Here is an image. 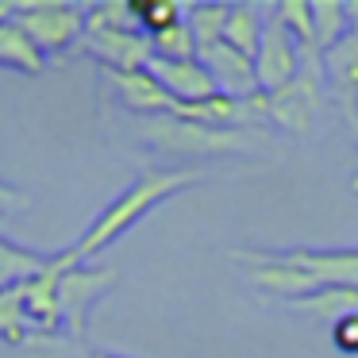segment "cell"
Instances as JSON below:
<instances>
[{
  "label": "cell",
  "mask_w": 358,
  "mask_h": 358,
  "mask_svg": "<svg viewBox=\"0 0 358 358\" xmlns=\"http://www.w3.org/2000/svg\"><path fill=\"white\" fill-rule=\"evenodd\" d=\"M196 181H204V170H193V166H170V170H158L155 166V170H143L116 201H108L101 212H96L93 224L81 231V239L73 243L70 250H62L66 262L70 266L89 262V258L101 255L104 247H112L116 239H124V235L131 231L143 216H150L158 204H166L170 196L193 189Z\"/></svg>",
  "instance_id": "cell-1"
},
{
  "label": "cell",
  "mask_w": 358,
  "mask_h": 358,
  "mask_svg": "<svg viewBox=\"0 0 358 358\" xmlns=\"http://www.w3.org/2000/svg\"><path fill=\"white\" fill-rule=\"evenodd\" d=\"M135 135H139L143 147L170 158H227V155H250L258 147V139L250 131H220V127L181 120L173 112L139 120Z\"/></svg>",
  "instance_id": "cell-2"
},
{
  "label": "cell",
  "mask_w": 358,
  "mask_h": 358,
  "mask_svg": "<svg viewBox=\"0 0 358 358\" xmlns=\"http://www.w3.org/2000/svg\"><path fill=\"white\" fill-rule=\"evenodd\" d=\"M304 70L296 81L273 89V93H255L250 96V112H255L258 124H278L293 135H308L312 131V120L320 112V101H324V66L316 58H304Z\"/></svg>",
  "instance_id": "cell-3"
},
{
  "label": "cell",
  "mask_w": 358,
  "mask_h": 358,
  "mask_svg": "<svg viewBox=\"0 0 358 358\" xmlns=\"http://www.w3.org/2000/svg\"><path fill=\"white\" fill-rule=\"evenodd\" d=\"M120 285L116 266H66L62 281H58V316H62V331L73 343H85L89 335V316L93 308Z\"/></svg>",
  "instance_id": "cell-4"
},
{
  "label": "cell",
  "mask_w": 358,
  "mask_h": 358,
  "mask_svg": "<svg viewBox=\"0 0 358 358\" xmlns=\"http://www.w3.org/2000/svg\"><path fill=\"white\" fill-rule=\"evenodd\" d=\"M16 20L47 58L73 50L85 35V8L81 4H62V0L16 4Z\"/></svg>",
  "instance_id": "cell-5"
},
{
  "label": "cell",
  "mask_w": 358,
  "mask_h": 358,
  "mask_svg": "<svg viewBox=\"0 0 358 358\" xmlns=\"http://www.w3.org/2000/svg\"><path fill=\"white\" fill-rule=\"evenodd\" d=\"M304 70V50L285 27L273 20V12L266 16V31L262 43L255 50V78H258V93H273V89L296 81Z\"/></svg>",
  "instance_id": "cell-6"
},
{
  "label": "cell",
  "mask_w": 358,
  "mask_h": 358,
  "mask_svg": "<svg viewBox=\"0 0 358 358\" xmlns=\"http://www.w3.org/2000/svg\"><path fill=\"white\" fill-rule=\"evenodd\" d=\"M285 266L304 270L320 289H358V247L327 250V247H296L278 250Z\"/></svg>",
  "instance_id": "cell-7"
},
{
  "label": "cell",
  "mask_w": 358,
  "mask_h": 358,
  "mask_svg": "<svg viewBox=\"0 0 358 358\" xmlns=\"http://www.w3.org/2000/svg\"><path fill=\"white\" fill-rule=\"evenodd\" d=\"M196 62L208 70L212 85H216L220 96H231V101H250L258 93V78H255V58L239 55L227 43H216V47L196 50Z\"/></svg>",
  "instance_id": "cell-8"
},
{
  "label": "cell",
  "mask_w": 358,
  "mask_h": 358,
  "mask_svg": "<svg viewBox=\"0 0 358 358\" xmlns=\"http://www.w3.org/2000/svg\"><path fill=\"white\" fill-rule=\"evenodd\" d=\"M66 255H50L35 278H27L20 285L24 293V312H27V327L31 331H62V316H58V281L66 270Z\"/></svg>",
  "instance_id": "cell-9"
},
{
  "label": "cell",
  "mask_w": 358,
  "mask_h": 358,
  "mask_svg": "<svg viewBox=\"0 0 358 358\" xmlns=\"http://www.w3.org/2000/svg\"><path fill=\"white\" fill-rule=\"evenodd\" d=\"M81 47L104 66V73L147 70L150 62V39L143 31H93L81 35Z\"/></svg>",
  "instance_id": "cell-10"
},
{
  "label": "cell",
  "mask_w": 358,
  "mask_h": 358,
  "mask_svg": "<svg viewBox=\"0 0 358 358\" xmlns=\"http://www.w3.org/2000/svg\"><path fill=\"white\" fill-rule=\"evenodd\" d=\"M147 73L166 89V96H170L178 108H185V104H201V101H208V96H216V85H212L208 70H204L196 58H189V62H166V58H150V62H147Z\"/></svg>",
  "instance_id": "cell-11"
},
{
  "label": "cell",
  "mask_w": 358,
  "mask_h": 358,
  "mask_svg": "<svg viewBox=\"0 0 358 358\" xmlns=\"http://www.w3.org/2000/svg\"><path fill=\"white\" fill-rule=\"evenodd\" d=\"M104 81L112 85V93L120 96V104H124L127 112H135L139 120L147 116H166V112H173L178 104L166 96V89L158 85L155 78H150L147 70H127V73H104Z\"/></svg>",
  "instance_id": "cell-12"
},
{
  "label": "cell",
  "mask_w": 358,
  "mask_h": 358,
  "mask_svg": "<svg viewBox=\"0 0 358 358\" xmlns=\"http://www.w3.org/2000/svg\"><path fill=\"white\" fill-rule=\"evenodd\" d=\"M324 89L343 104V112H358V47L350 39H343L339 47H331L324 55Z\"/></svg>",
  "instance_id": "cell-13"
},
{
  "label": "cell",
  "mask_w": 358,
  "mask_h": 358,
  "mask_svg": "<svg viewBox=\"0 0 358 358\" xmlns=\"http://www.w3.org/2000/svg\"><path fill=\"white\" fill-rule=\"evenodd\" d=\"M0 70L27 73V78H35V73L47 70V55L31 43V35L20 27L16 16L0 24Z\"/></svg>",
  "instance_id": "cell-14"
},
{
  "label": "cell",
  "mask_w": 358,
  "mask_h": 358,
  "mask_svg": "<svg viewBox=\"0 0 358 358\" xmlns=\"http://www.w3.org/2000/svg\"><path fill=\"white\" fill-rule=\"evenodd\" d=\"M266 16L270 12L258 8V4H231V16H227V27H224V43L235 47L239 55L255 58L258 43H262V31H266Z\"/></svg>",
  "instance_id": "cell-15"
},
{
  "label": "cell",
  "mask_w": 358,
  "mask_h": 358,
  "mask_svg": "<svg viewBox=\"0 0 358 358\" xmlns=\"http://www.w3.org/2000/svg\"><path fill=\"white\" fill-rule=\"evenodd\" d=\"M47 258L50 255H39V250H31V247H24V243L0 235V293L24 285L27 278H35V273L47 266Z\"/></svg>",
  "instance_id": "cell-16"
},
{
  "label": "cell",
  "mask_w": 358,
  "mask_h": 358,
  "mask_svg": "<svg viewBox=\"0 0 358 358\" xmlns=\"http://www.w3.org/2000/svg\"><path fill=\"white\" fill-rule=\"evenodd\" d=\"M312 35H316L320 58L331 47H339L350 35V4H343V0H316L312 4Z\"/></svg>",
  "instance_id": "cell-17"
},
{
  "label": "cell",
  "mask_w": 358,
  "mask_h": 358,
  "mask_svg": "<svg viewBox=\"0 0 358 358\" xmlns=\"http://www.w3.org/2000/svg\"><path fill=\"white\" fill-rule=\"evenodd\" d=\"M293 312H304V316H316V320H343V316H355L358 312V289H316V293L301 296V301L289 304Z\"/></svg>",
  "instance_id": "cell-18"
},
{
  "label": "cell",
  "mask_w": 358,
  "mask_h": 358,
  "mask_svg": "<svg viewBox=\"0 0 358 358\" xmlns=\"http://www.w3.org/2000/svg\"><path fill=\"white\" fill-rule=\"evenodd\" d=\"M227 16H231V4H193V8H185V24L196 39V50L224 43Z\"/></svg>",
  "instance_id": "cell-19"
},
{
  "label": "cell",
  "mask_w": 358,
  "mask_h": 358,
  "mask_svg": "<svg viewBox=\"0 0 358 358\" xmlns=\"http://www.w3.org/2000/svg\"><path fill=\"white\" fill-rule=\"evenodd\" d=\"M150 58H166V62H189V58H196V39L185 20H178L173 27L150 35Z\"/></svg>",
  "instance_id": "cell-20"
},
{
  "label": "cell",
  "mask_w": 358,
  "mask_h": 358,
  "mask_svg": "<svg viewBox=\"0 0 358 358\" xmlns=\"http://www.w3.org/2000/svg\"><path fill=\"white\" fill-rule=\"evenodd\" d=\"M27 335H31V327H27V312H24V293H20V285L4 289L0 293V343L20 347Z\"/></svg>",
  "instance_id": "cell-21"
},
{
  "label": "cell",
  "mask_w": 358,
  "mask_h": 358,
  "mask_svg": "<svg viewBox=\"0 0 358 358\" xmlns=\"http://www.w3.org/2000/svg\"><path fill=\"white\" fill-rule=\"evenodd\" d=\"M131 12H135V24H139V31L147 39L166 31V27H173L178 20H185V8L173 4V0H135Z\"/></svg>",
  "instance_id": "cell-22"
},
{
  "label": "cell",
  "mask_w": 358,
  "mask_h": 358,
  "mask_svg": "<svg viewBox=\"0 0 358 358\" xmlns=\"http://www.w3.org/2000/svg\"><path fill=\"white\" fill-rule=\"evenodd\" d=\"M93 31H139L131 4L112 0V4H89L85 8V35Z\"/></svg>",
  "instance_id": "cell-23"
},
{
  "label": "cell",
  "mask_w": 358,
  "mask_h": 358,
  "mask_svg": "<svg viewBox=\"0 0 358 358\" xmlns=\"http://www.w3.org/2000/svg\"><path fill=\"white\" fill-rule=\"evenodd\" d=\"M70 335L66 331H31L16 347L20 358H70Z\"/></svg>",
  "instance_id": "cell-24"
},
{
  "label": "cell",
  "mask_w": 358,
  "mask_h": 358,
  "mask_svg": "<svg viewBox=\"0 0 358 358\" xmlns=\"http://www.w3.org/2000/svg\"><path fill=\"white\" fill-rule=\"evenodd\" d=\"M331 343L335 350H343V355H358V312L355 316H343L331 324Z\"/></svg>",
  "instance_id": "cell-25"
},
{
  "label": "cell",
  "mask_w": 358,
  "mask_h": 358,
  "mask_svg": "<svg viewBox=\"0 0 358 358\" xmlns=\"http://www.w3.org/2000/svg\"><path fill=\"white\" fill-rule=\"evenodd\" d=\"M27 204V193L20 185H12V181H4L0 178V220H8V216H16L20 208Z\"/></svg>",
  "instance_id": "cell-26"
},
{
  "label": "cell",
  "mask_w": 358,
  "mask_h": 358,
  "mask_svg": "<svg viewBox=\"0 0 358 358\" xmlns=\"http://www.w3.org/2000/svg\"><path fill=\"white\" fill-rule=\"evenodd\" d=\"M347 39L358 47V4H350V35H347Z\"/></svg>",
  "instance_id": "cell-27"
},
{
  "label": "cell",
  "mask_w": 358,
  "mask_h": 358,
  "mask_svg": "<svg viewBox=\"0 0 358 358\" xmlns=\"http://www.w3.org/2000/svg\"><path fill=\"white\" fill-rule=\"evenodd\" d=\"M347 124H350V139H355V147H358V112H350Z\"/></svg>",
  "instance_id": "cell-28"
},
{
  "label": "cell",
  "mask_w": 358,
  "mask_h": 358,
  "mask_svg": "<svg viewBox=\"0 0 358 358\" xmlns=\"http://www.w3.org/2000/svg\"><path fill=\"white\" fill-rule=\"evenodd\" d=\"M16 16V4H0V24H4V20H12Z\"/></svg>",
  "instance_id": "cell-29"
},
{
  "label": "cell",
  "mask_w": 358,
  "mask_h": 358,
  "mask_svg": "<svg viewBox=\"0 0 358 358\" xmlns=\"http://www.w3.org/2000/svg\"><path fill=\"white\" fill-rule=\"evenodd\" d=\"M93 358H127V355H116V350H101V355H93Z\"/></svg>",
  "instance_id": "cell-30"
}]
</instances>
